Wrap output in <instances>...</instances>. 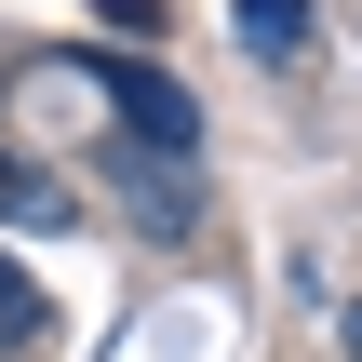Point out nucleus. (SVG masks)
I'll list each match as a JSON object with an SVG mask.
<instances>
[{"label": "nucleus", "instance_id": "obj_1", "mask_svg": "<svg viewBox=\"0 0 362 362\" xmlns=\"http://www.w3.org/2000/svg\"><path fill=\"white\" fill-rule=\"evenodd\" d=\"M94 94L134 121V148H148V161H202V107H188L148 54H94Z\"/></svg>", "mask_w": 362, "mask_h": 362}, {"label": "nucleus", "instance_id": "obj_2", "mask_svg": "<svg viewBox=\"0 0 362 362\" xmlns=\"http://www.w3.org/2000/svg\"><path fill=\"white\" fill-rule=\"evenodd\" d=\"M107 188H121V202L148 215V242H188V175H175V161H148V148H121V161H107Z\"/></svg>", "mask_w": 362, "mask_h": 362}, {"label": "nucleus", "instance_id": "obj_3", "mask_svg": "<svg viewBox=\"0 0 362 362\" xmlns=\"http://www.w3.org/2000/svg\"><path fill=\"white\" fill-rule=\"evenodd\" d=\"M228 13H242V54L255 67H296L309 54V0H228Z\"/></svg>", "mask_w": 362, "mask_h": 362}, {"label": "nucleus", "instance_id": "obj_4", "mask_svg": "<svg viewBox=\"0 0 362 362\" xmlns=\"http://www.w3.org/2000/svg\"><path fill=\"white\" fill-rule=\"evenodd\" d=\"M0 215H13V228H67V188H54L40 161H0Z\"/></svg>", "mask_w": 362, "mask_h": 362}, {"label": "nucleus", "instance_id": "obj_5", "mask_svg": "<svg viewBox=\"0 0 362 362\" xmlns=\"http://www.w3.org/2000/svg\"><path fill=\"white\" fill-rule=\"evenodd\" d=\"M27 336H40V296H27V282L0 269V349H27Z\"/></svg>", "mask_w": 362, "mask_h": 362}, {"label": "nucleus", "instance_id": "obj_6", "mask_svg": "<svg viewBox=\"0 0 362 362\" xmlns=\"http://www.w3.org/2000/svg\"><path fill=\"white\" fill-rule=\"evenodd\" d=\"M94 13L121 27V54H134V40H161V0H94Z\"/></svg>", "mask_w": 362, "mask_h": 362}, {"label": "nucleus", "instance_id": "obj_7", "mask_svg": "<svg viewBox=\"0 0 362 362\" xmlns=\"http://www.w3.org/2000/svg\"><path fill=\"white\" fill-rule=\"evenodd\" d=\"M349 362H362V309H349Z\"/></svg>", "mask_w": 362, "mask_h": 362}]
</instances>
